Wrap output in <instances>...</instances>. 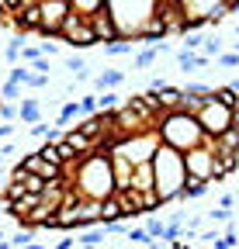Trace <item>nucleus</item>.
<instances>
[{"instance_id": "1", "label": "nucleus", "mask_w": 239, "mask_h": 249, "mask_svg": "<svg viewBox=\"0 0 239 249\" xmlns=\"http://www.w3.org/2000/svg\"><path fill=\"white\" fill-rule=\"evenodd\" d=\"M63 177L83 201H108L118 191L114 173H111V160L104 152H91V156H83V160H76V163H66Z\"/></svg>"}, {"instance_id": "2", "label": "nucleus", "mask_w": 239, "mask_h": 249, "mask_svg": "<svg viewBox=\"0 0 239 249\" xmlns=\"http://www.w3.org/2000/svg\"><path fill=\"white\" fill-rule=\"evenodd\" d=\"M153 194L160 204H170V201H181L184 187H187V170H184V152L177 149H166L160 145L153 152Z\"/></svg>"}, {"instance_id": "3", "label": "nucleus", "mask_w": 239, "mask_h": 249, "mask_svg": "<svg viewBox=\"0 0 239 249\" xmlns=\"http://www.w3.org/2000/svg\"><path fill=\"white\" fill-rule=\"evenodd\" d=\"M156 135H160V145L166 149H177V152H191L198 145H204V132L194 114L187 111H166L156 118Z\"/></svg>"}, {"instance_id": "4", "label": "nucleus", "mask_w": 239, "mask_h": 249, "mask_svg": "<svg viewBox=\"0 0 239 249\" xmlns=\"http://www.w3.org/2000/svg\"><path fill=\"white\" fill-rule=\"evenodd\" d=\"M104 11L118 31V38H139L146 24L156 18L160 0H104Z\"/></svg>"}, {"instance_id": "5", "label": "nucleus", "mask_w": 239, "mask_h": 249, "mask_svg": "<svg viewBox=\"0 0 239 249\" xmlns=\"http://www.w3.org/2000/svg\"><path fill=\"white\" fill-rule=\"evenodd\" d=\"M160 149V135H156V128H146V132H135V135H125V139H118L108 152H114V156H122V160H129L132 166H139V163H149L153 160V152ZM104 152V156H108Z\"/></svg>"}, {"instance_id": "6", "label": "nucleus", "mask_w": 239, "mask_h": 249, "mask_svg": "<svg viewBox=\"0 0 239 249\" xmlns=\"http://www.w3.org/2000/svg\"><path fill=\"white\" fill-rule=\"evenodd\" d=\"M194 118H198L201 132H204L208 139H219L225 128H232V107H229V104H222V101H215V97H208Z\"/></svg>"}, {"instance_id": "7", "label": "nucleus", "mask_w": 239, "mask_h": 249, "mask_svg": "<svg viewBox=\"0 0 239 249\" xmlns=\"http://www.w3.org/2000/svg\"><path fill=\"white\" fill-rule=\"evenodd\" d=\"M184 170H187V180L215 183V149H212V139H204V145L184 152Z\"/></svg>"}, {"instance_id": "8", "label": "nucleus", "mask_w": 239, "mask_h": 249, "mask_svg": "<svg viewBox=\"0 0 239 249\" xmlns=\"http://www.w3.org/2000/svg\"><path fill=\"white\" fill-rule=\"evenodd\" d=\"M55 38H63L70 49H94L97 45V38H94V28H91V18H80V14H73L70 11V18L63 21V28H59V35Z\"/></svg>"}, {"instance_id": "9", "label": "nucleus", "mask_w": 239, "mask_h": 249, "mask_svg": "<svg viewBox=\"0 0 239 249\" xmlns=\"http://www.w3.org/2000/svg\"><path fill=\"white\" fill-rule=\"evenodd\" d=\"M38 18H42V31H38V35L55 38L59 28H63V21L70 18V0H42V4H38Z\"/></svg>"}, {"instance_id": "10", "label": "nucleus", "mask_w": 239, "mask_h": 249, "mask_svg": "<svg viewBox=\"0 0 239 249\" xmlns=\"http://www.w3.org/2000/svg\"><path fill=\"white\" fill-rule=\"evenodd\" d=\"M173 4L181 7V14H184V24H187V21L208 24L212 11H215V7H222V0H173Z\"/></svg>"}, {"instance_id": "11", "label": "nucleus", "mask_w": 239, "mask_h": 249, "mask_svg": "<svg viewBox=\"0 0 239 249\" xmlns=\"http://www.w3.org/2000/svg\"><path fill=\"white\" fill-rule=\"evenodd\" d=\"M24 173H35V177H42V180H63V166H55V163H45L38 152H28V156H21V163H18Z\"/></svg>"}, {"instance_id": "12", "label": "nucleus", "mask_w": 239, "mask_h": 249, "mask_svg": "<svg viewBox=\"0 0 239 249\" xmlns=\"http://www.w3.org/2000/svg\"><path fill=\"white\" fill-rule=\"evenodd\" d=\"M108 160H111L114 187H118V191H129V183H132V163H129V160H122V156H114V152H108Z\"/></svg>"}, {"instance_id": "13", "label": "nucleus", "mask_w": 239, "mask_h": 249, "mask_svg": "<svg viewBox=\"0 0 239 249\" xmlns=\"http://www.w3.org/2000/svg\"><path fill=\"white\" fill-rule=\"evenodd\" d=\"M132 191H139V194H153V163H139V166H132Z\"/></svg>"}, {"instance_id": "14", "label": "nucleus", "mask_w": 239, "mask_h": 249, "mask_svg": "<svg viewBox=\"0 0 239 249\" xmlns=\"http://www.w3.org/2000/svg\"><path fill=\"white\" fill-rule=\"evenodd\" d=\"M177 66L184 73H198L201 66H208V55L204 52H187V49H177Z\"/></svg>"}, {"instance_id": "15", "label": "nucleus", "mask_w": 239, "mask_h": 249, "mask_svg": "<svg viewBox=\"0 0 239 249\" xmlns=\"http://www.w3.org/2000/svg\"><path fill=\"white\" fill-rule=\"evenodd\" d=\"M122 83H125V73H122V70H104V73L94 76V90H97V93H104V90H118Z\"/></svg>"}, {"instance_id": "16", "label": "nucleus", "mask_w": 239, "mask_h": 249, "mask_svg": "<svg viewBox=\"0 0 239 249\" xmlns=\"http://www.w3.org/2000/svg\"><path fill=\"white\" fill-rule=\"evenodd\" d=\"M18 121H24V124H38V121H42V104H38L35 97H24V101L18 104Z\"/></svg>"}, {"instance_id": "17", "label": "nucleus", "mask_w": 239, "mask_h": 249, "mask_svg": "<svg viewBox=\"0 0 239 249\" xmlns=\"http://www.w3.org/2000/svg\"><path fill=\"white\" fill-rule=\"evenodd\" d=\"M101 204H104V201H83V197H80V204H76L80 225H97V222H101Z\"/></svg>"}, {"instance_id": "18", "label": "nucleus", "mask_w": 239, "mask_h": 249, "mask_svg": "<svg viewBox=\"0 0 239 249\" xmlns=\"http://www.w3.org/2000/svg\"><path fill=\"white\" fill-rule=\"evenodd\" d=\"M63 142H66V145H73L80 156H91V152H94V142L87 139V135H80L76 128H63Z\"/></svg>"}, {"instance_id": "19", "label": "nucleus", "mask_w": 239, "mask_h": 249, "mask_svg": "<svg viewBox=\"0 0 239 249\" xmlns=\"http://www.w3.org/2000/svg\"><path fill=\"white\" fill-rule=\"evenodd\" d=\"M125 101L118 97V90H104V93H97V111L101 114H111V111H118Z\"/></svg>"}, {"instance_id": "20", "label": "nucleus", "mask_w": 239, "mask_h": 249, "mask_svg": "<svg viewBox=\"0 0 239 249\" xmlns=\"http://www.w3.org/2000/svg\"><path fill=\"white\" fill-rule=\"evenodd\" d=\"M101 7H104V0H70V11L80 18H94Z\"/></svg>"}, {"instance_id": "21", "label": "nucleus", "mask_w": 239, "mask_h": 249, "mask_svg": "<svg viewBox=\"0 0 239 249\" xmlns=\"http://www.w3.org/2000/svg\"><path fill=\"white\" fill-rule=\"evenodd\" d=\"M63 62H66V70H70L76 80H91V66H87V59H83V55H66Z\"/></svg>"}, {"instance_id": "22", "label": "nucleus", "mask_w": 239, "mask_h": 249, "mask_svg": "<svg viewBox=\"0 0 239 249\" xmlns=\"http://www.w3.org/2000/svg\"><path fill=\"white\" fill-rule=\"evenodd\" d=\"M111 222H122V204H118L114 197H108L101 204V225H111Z\"/></svg>"}, {"instance_id": "23", "label": "nucleus", "mask_w": 239, "mask_h": 249, "mask_svg": "<svg viewBox=\"0 0 239 249\" xmlns=\"http://www.w3.org/2000/svg\"><path fill=\"white\" fill-rule=\"evenodd\" d=\"M125 239H129V242H139V246H149V249H160V242H156V239H149L142 225H129Z\"/></svg>"}, {"instance_id": "24", "label": "nucleus", "mask_w": 239, "mask_h": 249, "mask_svg": "<svg viewBox=\"0 0 239 249\" xmlns=\"http://www.w3.org/2000/svg\"><path fill=\"white\" fill-rule=\"evenodd\" d=\"M80 114H83V111H80V101H63L55 124H70V121H73V118H80Z\"/></svg>"}, {"instance_id": "25", "label": "nucleus", "mask_w": 239, "mask_h": 249, "mask_svg": "<svg viewBox=\"0 0 239 249\" xmlns=\"http://www.w3.org/2000/svg\"><path fill=\"white\" fill-rule=\"evenodd\" d=\"M208 187H212V183H201V180H187V187H184L181 201H198V197H204V194H208Z\"/></svg>"}, {"instance_id": "26", "label": "nucleus", "mask_w": 239, "mask_h": 249, "mask_svg": "<svg viewBox=\"0 0 239 249\" xmlns=\"http://www.w3.org/2000/svg\"><path fill=\"white\" fill-rule=\"evenodd\" d=\"M153 62H156V49H153V45H146V49H139V52H135L132 66H135V70H149Z\"/></svg>"}, {"instance_id": "27", "label": "nucleus", "mask_w": 239, "mask_h": 249, "mask_svg": "<svg viewBox=\"0 0 239 249\" xmlns=\"http://www.w3.org/2000/svg\"><path fill=\"white\" fill-rule=\"evenodd\" d=\"M132 49H135V42H129V38H118V42L104 45V55H108V59H114V55H132Z\"/></svg>"}, {"instance_id": "28", "label": "nucleus", "mask_w": 239, "mask_h": 249, "mask_svg": "<svg viewBox=\"0 0 239 249\" xmlns=\"http://www.w3.org/2000/svg\"><path fill=\"white\" fill-rule=\"evenodd\" d=\"M232 218H236V211H229V208H212V211H208V222H219V225H229L232 222Z\"/></svg>"}, {"instance_id": "29", "label": "nucleus", "mask_w": 239, "mask_h": 249, "mask_svg": "<svg viewBox=\"0 0 239 249\" xmlns=\"http://www.w3.org/2000/svg\"><path fill=\"white\" fill-rule=\"evenodd\" d=\"M201 52H204L208 59H212V55L219 59V55H222V38H219V35H215V38H204V42H201Z\"/></svg>"}, {"instance_id": "30", "label": "nucleus", "mask_w": 239, "mask_h": 249, "mask_svg": "<svg viewBox=\"0 0 239 249\" xmlns=\"http://www.w3.org/2000/svg\"><path fill=\"white\" fill-rule=\"evenodd\" d=\"M108 235L104 232H87V235H80V249H94V246H101Z\"/></svg>"}, {"instance_id": "31", "label": "nucleus", "mask_w": 239, "mask_h": 249, "mask_svg": "<svg viewBox=\"0 0 239 249\" xmlns=\"http://www.w3.org/2000/svg\"><path fill=\"white\" fill-rule=\"evenodd\" d=\"M4 55H7V62H14V66H18V59H21V38H11V42L4 45Z\"/></svg>"}, {"instance_id": "32", "label": "nucleus", "mask_w": 239, "mask_h": 249, "mask_svg": "<svg viewBox=\"0 0 239 249\" xmlns=\"http://www.w3.org/2000/svg\"><path fill=\"white\" fill-rule=\"evenodd\" d=\"M80 111H83V118H87V114H97V93H87V97H80Z\"/></svg>"}, {"instance_id": "33", "label": "nucleus", "mask_w": 239, "mask_h": 249, "mask_svg": "<svg viewBox=\"0 0 239 249\" xmlns=\"http://www.w3.org/2000/svg\"><path fill=\"white\" fill-rule=\"evenodd\" d=\"M28 76H32V70H28V66H11V83H28Z\"/></svg>"}, {"instance_id": "34", "label": "nucleus", "mask_w": 239, "mask_h": 249, "mask_svg": "<svg viewBox=\"0 0 239 249\" xmlns=\"http://www.w3.org/2000/svg\"><path fill=\"white\" fill-rule=\"evenodd\" d=\"M32 239H35V232H32V229H28V232H18V235H11L7 242H11L14 249H21V246H28V242H32Z\"/></svg>"}, {"instance_id": "35", "label": "nucleus", "mask_w": 239, "mask_h": 249, "mask_svg": "<svg viewBox=\"0 0 239 249\" xmlns=\"http://www.w3.org/2000/svg\"><path fill=\"white\" fill-rule=\"evenodd\" d=\"M201 42H204V38L198 35V31H191V35H184V49H187V52H198V49H201Z\"/></svg>"}, {"instance_id": "36", "label": "nucleus", "mask_w": 239, "mask_h": 249, "mask_svg": "<svg viewBox=\"0 0 239 249\" xmlns=\"http://www.w3.org/2000/svg\"><path fill=\"white\" fill-rule=\"evenodd\" d=\"M18 93H21V87H18V83H11V80L0 87V97H7V101H18Z\"/></svg>"}, {"instance_id": "37", "label": "nucleus", "mask_w": 239, "mask_h": 249, "mask_svg": "<svg viewBox=\"0 0 239 249\" xmlns=\"http://www.w3.org/2000/svg\"><path fill=\"white\" fill-rule=\"evenodd\" d=\"M28 135H32V139H42V142H45V139H49V124H45V121L32 124V128H28Z\"/></svg>"}, {"instance_id": "38", "label": "nucleus", "mask_w": 239, "mask_h": 249, "mask_svg": "<svg viewBox=\"0 0 239 249\" xmlns=\"http://www.w3.org/2000/svg\"><path fill=\"white\" fill-rule=\"evenodd\" d=\"M215 62H219V66H225V70H232V66H239V55H236V52H222Z\"/></svg>"}, {"instance_id": "39", "label": "nucleus", "mask_w": 239, "mask_h": 249, "mask_svg": "<svg viewBox=\"0 0 239 249\" xmlns=\"http://www.w3.org/2000/svg\"><path fill=\"white\" fill-rule=\"evenodd\" d=\"M21 59H24V62H35V59H42L38 45H21Z\"/></svg>"}, {"instance_id": "40", "label": "nucleus", "mask_w": 239, "mask_h": 249, "mask_svg": "<svg viewBox=\"0 0 239 249\" xmlns=\"http://www.w3.org/2000/svg\"><path fill=\"white\" fill-rule=\"evenodd\" d=\"M38 52H42V55H45V59H52V55H59V45H55V42H52V38H45V42H42V45H38Z\"/></svg>"}, {"instance_id": "41", "label": "nucleus", "mask_w": 239, "mask_h": 249, "mask_svg": "<svg viewBox=\"0 0 239 249\" xmlns=\"http://www.w3.org/2000/svg\"><path fill=\"white\" fill-rule=\"evenodd\" d=\"M0 121H18V107L14 104H0Z\"/></svg>"}, {"instance_id": "42", "label": "nucleus", "mask_w": 239, "mask_h": 249, "mask_svg": "<svg viewBox=\"0 0 239 249\" xmlns=\"http://www.w3.org/2000/svg\"><path fill=\"white\" fill-rule=\"evenodd\" d=\"M32 66H35L42 76H49V70H52V59H45V55H42V59H35V62H32Z\"/></svg>"}, {"instance_id": "43", "label": "nucleus", "mask_w": 239, "mask_h": 249, "mask_svg": "<svg viewBox=\"0 0 239 249\" xmlns=\"http://www.w3.org/2000/svg\"><path fill=\"white\" fill-rule=\"evenodd\" d=\"M14 128H18L14 121H4V124H0V142H7V139L14 135Z\"/></svg>"}, {"instance_id": "44", "label": "nucleus", "mask_w": 239, "mask_h": 249, "mask_svg": "<svg viewBox=\"0 0 239 249\" xmlns=\"http://www.w3.org/2000/svg\"><path fill=\"white\" fill-rule=\"evenodd\" d=\"M49 83V76H42V73H32L28 76V87H45Z\"/></svg>"}, {"instance_id": "45", "label": "nucleus", "mask_w": 239, "mask_h": 249, "mask_svg": "<svg viewBox=\"0 0 239 249\" xmlns=\"http://www.w3.org/2000/svg\"><path fill=\"white\" fill-rule=\"evenodd\" d=\"M232 204H236V194H222V197H219V208H229V211H232Z\"/></svg>"}, {"instance_id": "46", "label": "nucleus", "mask_w": 239, "mask_h": 249, "mask_svg": "<svg viewBox=\"0 0 239 249\" xmlns=\"http://www.w3.org/2000/svg\"><path fill=\"white\" fill-rule=\"evenodd\" d=\"M73 246H76L73 235H66V239H59V242H55V249H73Z\"/></svg>"}, {"instance_id": "47", "label": "nucleus", "mask_w": 239, "mask_h": 249, "mask_svg": "<svg viewBox=\"0 0 239 249\" xmlns=\"http://www.w3.org/2000/svg\"><path fill=\"white\" fill-rule=\"evenodd\" d=\"M42 0H21V11H32V7H38Z\"/></svg>"}, {"instance_id": "48", "label": "nucleus", "mask_w": 239, "mask_h": 249, "mask_svg": "<svg viewBox=\"0 0 239 249\" xmlns=\"http://www.w3.org/2000/svg\"><path fill=\"white\" fill-rule=\"evenodd\" d=\"M21 249H45L42 242H28V246H21Z\"/></svg>"}, {"instance_id": "49", "label": "nucleus", "mask_w": 239, "mask_h": 249, "mask_svg": "<svg viewBox=\"0 0 239 249\" xmlns=\"http://www.w3.org/2000/svg\"><path fill=\"white\" fill-rule=\"evenodd\" d=\"M212 246H215V249H229V246H225V239H215Z\"/></svg>"}, {"instance_id": "50", "label": "nucleus", "mask_w": 239, "mask_h": 249, "mask_svg": "<svg viewBox=\"0 0 239 249\" xmlns=\"http://www.w3.org/2000/svg\"><path fill=\"white\" fill-rule=\"evenodd\" d=\"M232 114H239V97H236V101H232Z\"/></svg>"}, {"instance_id": "51", "label": "nucleus", "mask_w": 239, "mask_h": 249, "mask_svg": "<svg viewBox=\"0 0 239 249\" xmlns=\"http://www.w3.org/2000/svg\"><path fill=\"white\" fill-rule=\"evenodd\" d=\"M0 249H14V246H11V242H7V239H4V242H0Z\"/></svg>"}, {"instance_id": "52", "label": "nucleus", "mask_w": 239, "mask_h": 249, "mask_svg": "<svg viewBox=\"0 0 239 249\" xmlns=\"http://www.w3.org/2000/svg\"><path fill=\"white\" fill-rule=\"evenodd\" d=\"M4 239H7V235H4V229H0V242H4Z\"/></svg>"}, {"instance_id": "53", "label": "nucleus", "mask_w": 239, "mask_h": 249, "mask_svg": "<svg viewBox=\"0 0 239 249\" xmlns=\"http://www.w3.org/2000/svg\"><path fill=\"white\" fill-rule=\"evenodd\" d=\"M0 166H4V152H0Z\"/></svg>"}, {"instance_id": "54", "label": "nucleus", "mask_w": 239, "mask_h": 249, "mask_svg": "<svg viewBox=\"0 0 239 249\" xmlns=\"http://www.w3.org/2000/svg\"><path fill=\"white\" fill-rule=\"evenodd\" d=\"M236 160H239V156H236Z\"/></svg>"}, {"instance_id": "55", "label": "nucleus", "mask_w": 239, "mask_h": 249, "mask_svg": "<svg viewBox=\"0 0 239 249\" xmlns=\"http://www.w3.org/2000/svg\"><path fill=\"white\" fill-rule=\"evenodd\" d=\"M0 45H4V42H0Z\"/></svg>"}, {"instance_id": "56", "label": "nucleus", "mask_w": 239, "mask_h": 249, "mask_svg": "<svg viewBox=\"0 0 239 249\" xmlns=\"http://www.w3.org/2000/svg\"><path fill=\"white\" fill-rule=\"evenodd\" d=\"M236 14H239V11H236Z\"/></svg>"}]
</instances>
